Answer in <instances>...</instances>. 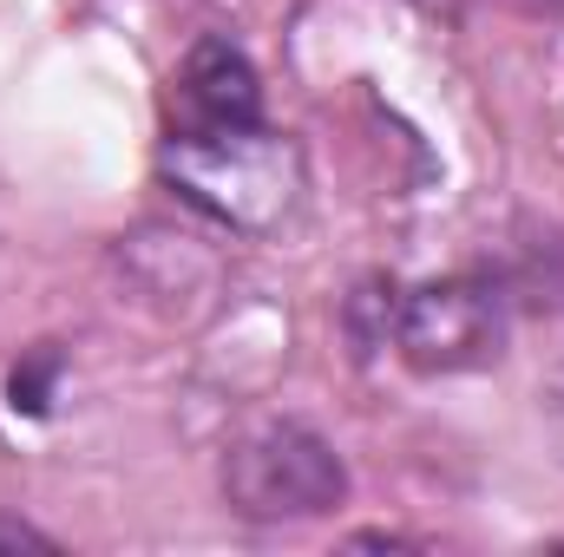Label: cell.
<instances>
[{"label":"cell","mask_w":564,"mask_h":557,"mask_svg":"<svg viewBox=\"0 0 564 557\" xmlns=\"http://www.w3.org/2000/svg\"><path fill=\"white\" fill-rule=\"evenodd\" d=\"M164 171L197 210H210L237 230H270L295 204V151L270 125L217 132V139H177L171 132L164 139Z\"/></svg>","instance_id":"obj_1"},{"label":"cell","mask_w":564,"mask_h":557,"mask_svg":"<svg viewBox=\"0 0 564 557\" xmlns=\"http://www.w3.org/2000/svg\"><path fill=\"white\" fill-rule=\"evenodd\" d=\"M381 341L401 348L414 374H466L506 354V302L473 276L388 288L381 295Z\"/></svg>","instance_id":"obj_3"},{"label":"cell","mask_w":564,"mask_h":557,"mask_svg":"<svg viewBox=\"0 0 564 557\" xmlns=\"http://www.w3.org/2000/svg\"><path fill=\"white\" fill-rule=\"evenodd\" d=\"M0 545H46L40 532H26V525H0Z\"/></svg>","instance_id":"obj_6"},{"label":"cell","mask_w":564,"mask_h":557,"mask_svg":"<svg viewBox=\"0 0 564 557\" xmlns=\"http://www.w3.org/2000/svg\"><path fill=\"white\" fill-rule=\"evenodd\" d=\"M545 426H552V439L564 446V368L545 381Z\"/></svg>","instance_id":"obj_5"},{"label":"cell","mask_w":564,"mask_h":557,"mask_svg":"<svg viewBox=\"0 0 564 557\" xmlns=\"http://www.w3.org/2000/svg\"><path fill=\"white\" fill-rule=\"evenodd\" d=\"M224 492L243 518L276 525V518H322L348 499V472L322 433L302 419H263L250 426L230 459H224Z\"/></svg>","instance_id":"obj_2"},{"label":"cell","mask_w":564,"mask_h":557,"mask_svg":"<svg viewBox=\"0 0 564 557\" xmlns=\"http://www.w3.org/2000/svg\"><path fill=\"white\" fill-rule=\"evenodd\" d=\"M250 125H263L257 66L224 33L197 40L184 73H177V92H171V132L177 139H217V132H250Z\"/></svg>","instance_id":"obj_4"}]
</instances>
